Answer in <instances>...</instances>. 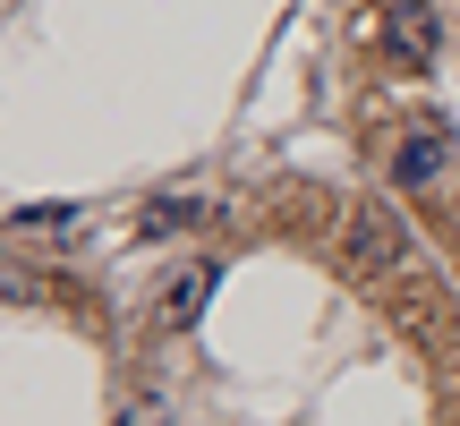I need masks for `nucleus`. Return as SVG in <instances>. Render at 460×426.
<instances>
[{
    "label": "nucleus",
    "mask_w": 460,
    "mask_h": 426,
    "mask_svg": "<svg viewBox=\"0 0 460 426\" xmlns=\"http://www.w3.org/2000/svg\"><path fill=\"white\" fill-rule=\"evenodd\" d=\"M341 256L358 264L367 281H393V273H410V264H418V239L401 230L393 205H349V222H341Z\"/></svg>",
    "instance_id": "1"
},
{
    "label": "nucleus",
    "mask_w": 460,
    "mask_h": 426,
    "mask_svg": "<svg viewBox=\"0 0 460 426\" xmlns=\"http://www.w3.org/2000/svg\"><path fill=\"white\" fill-rule=\"evenodd\" d=\"M384 43H393L401 68H427L435 51H444V26H435L427 0H393V9H384Z\"/></svg>",
    "instance_id": "2"
},
{
    "label": "nucleus",
    "mask_w": 460,
    "mask_h": 426,
    "mask_svg": "<svg viewBox=\"0 0 460 426\" xmlns=\"http://www.w3.org/2000/svg\"><path fill=\"white\" fill-rule=\"evenodd\" d=\"M444 163H452V129L418 120V129L401 137V154H393V188H435V180H444Z\"/></svg>",
    "instance_id": "3"
},
{
    "label": "nucleus",
    "mask_w": 460,
    "mask_h": 426,
    "mask_svg": "<svg viewBox=\"0 0 460 426\" xmlns=\"http://www.w3.org/2000/svg\"><path fill=\"white\" fill-rule=\"evenodd\" d=\"M214 281H222V264H188V273H171L163 298H154V324H163V333H188L205 315V298H214Z\"/></svg>",
    "instance_id": "4"
},
{
    "label": "nucleus",
    "mask_w": 460,
    "mask_h": 426,
    "mask_svg": "<svg viewBox=\"0 0 460 426\" xmlns=\"http://www.w3.org/2000/svg\"><path fill=\"white\" fill-rule=\"evenodd\" d=\"M0 298H9V307H43V298H51V273H43V264H26V256H0Z\"/></svg>",
    "instance_id": "5"
},
{
    "label": "nucleus",
    "mask_w": 460,
    "mask_h": 426,
    "mask_svg": "<svg viewBox=\"0 0 460 426\" xmlns=\"http://www.w3.org/2000/svg\"><path fill=\"white\" fill-rule=\"evenodd\" d=\"M205 213H214L205 197H154L146 205V230H188V222H205Z\"/></svg>",
    "instance_id": "6"
},
{
    "label": "nucleus",
    "mask_w": 460,
    "mask_h": 426,
    "mask_svg": "<svg viewBox=\"0 0 460 426\" xmlns=\"http://www.w3.org/2000/svg\"><path fill=\"white\" fill-rule=\"evenodd\" d=\"M111 426H180V418H171V401H128Z\"/></svg>",
    "instance_id": "7"
}]
</instances>
